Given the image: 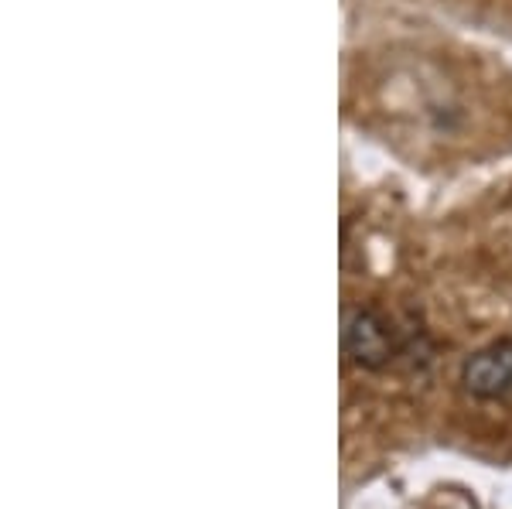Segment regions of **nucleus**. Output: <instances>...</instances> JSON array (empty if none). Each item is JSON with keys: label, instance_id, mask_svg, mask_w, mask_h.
<instances>
[{"label": "nucleus", "instance_id": "f257e3e1", "mask_svg": "<svg viewBox=\"0 0 512 509\" xmlns=\"http://www.w3.org/2000/svg\"><path fill=\"white\" fill-rule=\"evenodd\" d=\"M461 383L478 400H495L512 390V339L478 349L461 366Z\"/></svg>", "mask_w": 512, "mask_h": 509}, {"label": "nucleus", "instance_id": "f03ea898", "mask_svg": "<svg viewBox=\"0 0 512 509\" xmlns=\"http://www.w3.org/2000/svg\"><path fill=\"white\" fill-rule=\"evenodd\" d=\"M342 342H345V356L362 369H379V366L390 363V356H393L390 328H386L383 318L366 308L349 311Z\"/></svg>", "mask_w": 512, "mask_h": 509}]
</instances>
